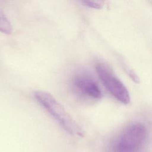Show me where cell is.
<instances>
[{
  "mask_svg": "<svg viewBox=\"0 0 152 152\" xmlns=\"http://www.w3.org/2000/svg\"><path fill=\"white\" fill-rule=\"evenodd\" d=\"M0 31L5 34H10L12 31V27L7 17L0 10Z\"/></svg>",
  "mask_w": 152,
  "mask_h": 152,
  "instance_id": "cell-5",
  "label": "cell"
},
{
  "mask_svg": "<svg viewBox=\"0 0 152 152\" xmlns=\"http://www.w3.org/2000/svg\"><path fill=\"white\" fill-rule=\"evenodd\" d=\"M34 97L66 132L71 135H82L81 130L75 121L50 93L43 91H36L34 93Z\"/></svg>",
  "mask_w": 152,
  "mask_h": 152,
  "instance_id": "cell-1",
  "label": "cell"
},
{
  "mask_svg": "<svg viewBox=\"0 0 152 152\" xmlns=\"http://www.w3.org/2000/svg\"><path fill=\"white\" fill-rule=\"evenodd\" d=\"M81 1L86 6L94 9L102 8L106 2V0H81Z\"/></svg>",
  "mask_w": 152,
  "mask_h": 152,
  "instance_id": "cell-6",
  "label": "cell"
},
{
  "mask_svg": "<svg viewBox=\"0 0 152 152\" xmlns=\"http://www.w3.org/2000/svg\"><path fill=\"white\" fill-rule=\"evenodd\" d=\"M71 88L75 94L81 97L97 99L101 97V91L96 81L84 73L74 74L71 81Z\"/></svg>",
  "mask_w": 152,
  "mask_h": 152,
  "instance_id": "cell-4",
  "label": "cell"
},
{
  "mask_svg": "<svg viewBox=\"0 0 152 152\" xmlns=\"http://www.w3.org/2000/svg\"><path fill=\"white\" fill-rule=\"evenodd\" d=\"M96 72L100 81L106 88L119 101L128 104L130 102L128 91L123 83L115 75L109 68L102 64H98L96 66Z\"/></svg>",
  "mask_w": 152,
  "mask_h": 152,
  "instance_id": "cell-3",
  "label": "cell"
},
{
  "mask_svg": "<svg viewBox=\"0 0 152 152\" xmlns=\"http://www.w3.org/2000/svg\"><path fill=\"white\" fill-rule=\"evenodd\" d=\"M146 137V129L141 124L128 126L119 136L114 147V152H138Z\"/></svg>",
  "mask_w": 152,
  "mask_h": 152,
  "instance_id": "cell-2",
  "label": "cell"
}]
</instances>
